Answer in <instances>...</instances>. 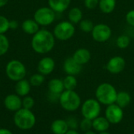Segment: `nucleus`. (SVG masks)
Here are the masks:
<instances>
[{
  "label": "nucleus",
  "instance_id": "f257e3e1",
  "mask_svg": "<svg viewBox=\"0 0 134 134\" xmlns=\"http://www.w3.org/2000/svg\"><path fill=\"white\" fill-rule=\"evenodd\" d=\"M55 45V37L52 32L48 30H39L35 33L31 39V46L33 49L41 54L50 52Z\"/></svg>",
  "mask_w": 134,
  "mask_h": 134
},
{
  "label": "nucleus",
  "instance_id": "f03ea898",
  "mask_svg": "<svg viewBox=\"0 0 134 134\" xmlns=\"http://www.w3.org/2000/svg\"><path fill=\"white\" fill-rule=\"evenodd\" d=\"M118 92L115 87L108 82H103L100 84L95 91L96 99L101 105L108 106L115 104Z\"/></svg>",
  "mask_w": 134,
  "mask_h": 134
},
{
  "label": "nucleus",
  "instance_id": "7ed1b4c3",
  "mask_svg": "<svg viewBox=\"0 0 134 134\" xmlns=\"http://www.w3.org/2000/svg\"><path fill=\"white\" fill-rule=\"evenodd\" d=\"M13 122L18 129L21 130H29L35 126L36 117L31 110L22 108L15 112Z\"/></svg>",
  "mask_w": 134,
  "mask_h": 134
},
{
  "label": "nucleus",
  "instance_id": "20e7f679",
  "mask_svg": "<svg viewBox=\"0 0 134 134\" xmlns=\"http://www.w3.org/2000/svg\"><path fill=\"white\" fill-rule=\"evenodd\" d=\"M59 104L64 111L73 112L81 107L82 100L79 94L75 90H64L60 95Z\"/></svg>",
  "mask_w": 134,
  "mask_h": 134
},
{
  "label": "nucleus",
  "instance_id": "39448f33",
  "mask_svg": "<svg viewBox=\"0 0 134 134\" xmlns=\"http://www.w3.org/2000/svg\"><path fill=\"white\" fill-rule=\"evenodd\" d=\"M81 115L83 118L93 120L101 113V104L96 98L86 100L81 104Z\"/></svg>",
  "mask_w": 134,
  "mask_h": 134
},
{
  "label": "nucleus",
  "instance_id": "423d86ee",
  "mask_svg": "<svg viewBox=\"0 0 134 134\" xmlns=\"http://www.w3.org/2000/svg\"><path fill=\"white\" fill-rule=\"evenodd\" d=\"M75 33L74 24L69 20H64L57 24L53 29L54 37L60 41H67L71 38Z\"/></svg>",
  "mask_w": 134,
  "mask_h": 134
},
{
  "label": "nucleus",
  "instance_id": "0eeeda50",
  "mask_svg": "<svg viewBox=\"0 0 134 134\" xmlns=\"http://www.w3.org/2000/svg\"><path fill=\"white\" fill-rule=\"evenodd\" d=\"M5 73L8 78L15 82L24 79L26 75L25 66L17 60H10L5 67Z\"/></svg>",
  "mask_w": 134,
  "mask_h": 134
},
{
  "label": "nucleus",
  "instance_id": "6e6552de",
  "mask_svg": "<svg viewBox=\"0 0 134 134\" xmlns=\"http://www.w3.org/2000/svg\"><path fill=\"white\" fill-rule=\"evenodd\" d=\"M56 17V13L50 7H42L37 9L34 14V20L42 26L51 24Z\"/></svg>",
  "mask_w": 134,
  "mask_h": 134
},
{
  "label": "nucleus",
  "instance_id": "1a4fd4ad",
  "mask_svg": "<svg viewBox=\"0 0 134 134\" xmlns=\"http://www.w3.org/2000/svg\"><path fill=\"white\" fill-rule=\"evenodd\" d=\"M112 35L111 28L106 24H95L91 32L93 39L97 42H105L108 41Z\"/></svg>",
  "mask_w": 134,
  "mask_h": 134
},
{
  "label": "nucleus",
  "instance_id": "9d476101",
  "mask_svg": "<svg viewBox=\"0 0 134 134\" xmlns=\"http://www.w3.org/2000/svg\"><path fill=\"white\" fill-rule=\"evenodd\" d=\"M105 118L108 120L111 125H117L119 124L124 117L123 108L119 107L118 104H112L107 106L104 112Z\"/></svg>",
  "mask_w": 134,
  "mask_h": 134
},
{
  "label": "nucleus",
  "instance_id": "9b49d317",
  "mask_svg": "<svg viewBox=\"0 0 134 134\" xmlns=\"http://www.w3.org/2000/svg\"><path fill=\"white\" fill-rule=\"evenodd\" d=\"M126 68V60L121 56H115L109 59L106 64L107 71L112 75H118Z\"/></svg>",
  "mask_w": 134,
  "mask_h": 134
},
{
  "label": "nucleus",
  "instance_id": "f8f14e48",
  "mask_svg": "<svg viewBox=\"0 0 134 134\" xmlns=\"http://www.w3.org/2000/svg\"><path fill=\"white\" fill-rule=\"evenodd\" d=\"M4 105L9 111L16 112L22 108V100L17 94H9L4 99Z\"/></svg>",
  "mask_w": 134,
  "mask_h": 134
},
{
  "label": "nucleus",
  "instance_id": "ddd939ff",
  "mask_svg": "<svg viewBox=\"0 0 134 134\" xmlns=\"http://www.w3.org/2000/svg\"><path fill=\"white\" fill-rule=\"evenodd\" d=\"M55 68V61L53 58L46 57L41 59L38 64V71L43 75L51 74Z\"/></svg>",
  "mask_w": 134,
  "mask_h": 134
},
{
  "label": "nucleus",
  "instance_id": "4468645a",
  "mask_svg": "<svg viewBox=\"0 0 134 134\" xmlns=\"http://www.w3.org/2000/svg\"><path fill=\"white\" fill-rule=\"evenodd\" d=\"M64 71L67 75H77L81 73L82 70V66L79 64L72 57L67 58L64 62Z\"/></svg>",
  "mask_w": 134,
  "mask_h": 134
},
{
  "label": "nucleus",
  "instance_id": "2eb2a0df",
  "mask_svg": "<svg viewBox=\"0 0 134 134\" xmlns=\"http://www.w3.org/2000/svg\"><path fill=\"white\" fill-rule=\"evenodd\" d=\"M72 58L80 65L83 66L90 62L91 59V53L88 49L79 48L75 51Z\"/></svg>",
  "mask_w": 134,
  "mask_h": 134
},
{
  "label": "nucleus",
  "instance_id": "dca6fc26",
  "mask_svg": "<svg viewBox=\"0 0 134 134\" xmlns=\"http://www.w3.org/2000/svg\"><path fill=\"white\" fill-rule=\"evenodd\" d=\"M110 122L105 116H98L93 120V129L95 132L101 133L108 131L110 128Z\"/></svg>",
  "mask_w": 134,
  "mask_h": 134
},
{
  "label": "nucleus",
  "instance_id": "f3484780",
  "mask_svg": "<svg viewBox=\"0 0 134 134\" xmlns=\"http://www.w3.org/2000/svg\"><path fill=\"white\" fill-rule=\"evenodd\" d=\"M50 130L53 134H65L70 129L66 120L59 119L51 123Z\"/></svg>",
  "mask_w": 134,
  "mask_h": 134
},
{
  "label": "nucleus",
  "instance_id": "a211bd4d",
  "mask_svg": "<svg viewBox=\"0 0 134 134\" xmlns=\"http://www.w3.org/2000/svg\"><path fill=\"white\" fill-rule=\"evenodd\" d=\"M71 0H48L49 6L55 13H63L69 7Z\"/></svg>",
  "mask_w": 134,
  "mask_h": 134
},
{
  "label": "nucleus",
  "instance_id": "6ab92c4d",
  "mask_svg": "<svg viewBox=\"0 0 134 134\" xmlns=\"http://www.w3.org/2000/svg\"><path fill=\"white\" fill-rule=\"evenodd\" d=\"M31 83L27 79H21L16 82L15 86V91L16 94L20 97H26L29 94L31 91Z\"/></svg>",
  "mask_w": 134,
  "mask_h": 134
},
{
  "label": "nucleus",
  "instance_id": "aec40b11",
  "mask_svg": "<svg viewBox=\"0 0 134 134\" xmlns=\"http://www.w3.org/2000/svg\"><path fill=\"white\" fill-rule=\"evenodd\" d=\"M48 90L50 93L60 95L64 90L63 80L60 79H53L48 83Z\"/></svg>",
  "mask_w": 134,
  "mask_h": 134
},
{
  "label": "nucleus",
  "instance_id": "412c9836",
  "mask_svg": "<svg viewBox=\"0 0 134 134\" xmlns=\"http://www.w3.org/2000/svg\"><path fill=\"white\" fill-rule=\"evenodd\" d=\"M38 25L39 24L35 20L27 19L22 23L21 27L25 33L28 35H35L39 31Z\"/></svg>",
  "mask_w": 134,
  "mask_h": 134
},
{
  "label": "nucleus",
  "instance_id": "4be33fe9",
  "mask_svg": "<svg viewBox=\"0 0 134 134\" xmlns=\"http://www.w3.org/2000/svg\"><path fill=\"white\" fill-rule=\"evenodd\" d=\"M98 7L103 13L110 14L116 7V0H99Z\"/></svg>",
  "mask_w": 134,
  "mask_h": 134
},
{
  "label": "nucleus",
  "instance_id": "5701e85b",
  "mask_svg": "<svg viewBox=\"0 0 134 134\" xmlns=\"http://www.w3.org/2000/svg\"><path fill=\"white\" fill-rule=\"evenodd\" d=\"M131 102V96L126 91H120L118 92L115 104H118L122 108H126Z\"/></svg>",
  "mask_w": 134,
  "mask_h": 134
},
{
  "label": "nucleus",
  "instance_id": "b1692460",
  "mask_svg": "<svg viewBox=\"0 0 134 134\" xmlns=\"http://www.w3.org/2000/svg\"><path fill=\"white\" fill-rule=\"evenodd\" d=\"M68 17L69 21L72 24H79V22L83 19V13L80 8L72 7L68 12Z\"/></svg>",
  "mask_w": 134,
  "mask_h": 134
},
{
  "label": "nucleus",
  "instance_id": "393cba45",
  "mask_svg": "<svg viewBox=\"0 0 134 134\" xmlns=\"http://www.w3.org/2000/svg\"><path fill=\"white\" fill-rule=\"evenodd\" d=\"M63 82H64V90H75L78 86V81L75 75H68L63 79Z\"/></svg>",
  "mask_w": 134,
  "mask_h": 134
},
{
  "label": "nucleus",
  "instance_id": "a878e982",
  "mask_svg": "<svg viewBox=\"0 0 134 134\" xmlns=\"http://www.w3.org/2000/svg\"><path fill=\"white\" fill-rule=\"evenodd\" d=\"M94 25L93 21L88 19H82L79 22V28L84 33H91Z\"/></svg>",
  "mask_w": 134,
  "mask_h": 134
},
{
  "label": "nucleus",
  "instance_id": "bb28decb",
  "mask_svg": "<svg viewBox=\"0 0 134 134\" xmlns=\"http://www.w3.org/2000/svg\"><path fill=\"white\" fill-rule=\"evenodd\" d=\"M130 44V38L126 35H119L116 39V46L121 49H126Z\"/></svg>",
  "mask_w": 134,
  "mask_h": 134
},
{
  "label": "nucleus",
  "instance_id": "cd10ccee",
  "mask_svg": "<svg viewBox=\"0 0 134 134\" xmlns=\"http://www.w3.org/2000/svg\"><path fill=\"white\" fill-rule=\"evenodd\" d=\"M44 81H45V77L43 75L40 73L34 74L33 75H31L29 80L31 85L33 86H39L44 82Z\"/></svg>",
  "mask_w": 134,
  "mask_h": 134
},
{
  "label": "nucleus",
  "instance_id": "c85d7f7f",
  "mask_svg": "<svg viewBox=\"0 0 134 134\" xmlns=\"http://www.w3.org/2000/svg\"><path fill=\"white\" fill-rule=\"evenodd\" d=\"M9 43L8 38L2 34H0V56L4 55L9 49Z\"/></svg>",
  "mask_w": 134,
  "mask_h": 134
},
{
  "label": "nucleus",
  "instance_id": "c756f323",
  "mask_svg": "<svg viewBox=\"0 0 134 134\" xmlns=\"http://www.w3.org/2000/svg\"><path fill=\"white\" fill-rule=\"evenodd\" d=\"M79 127H80L81 130L83 131L84 133L90 131L93 129V121L90 119L83 118L81 120V122H79Z\"/></svg>",
  "mask_w": 134,
  "mask_h": 134
},
{
  "label": "nucleus",
  "instance_id": "7c9ffc66",
  "mask_svg": "<svg viewBox=\"0 0 134 134\" xmlns=\"http://www.w3.org/2000/svg\"><path fill=\"white\" fill-rule=\"evenodd\" d=\"M9 29V20L4 16H0V34L5 33Z\"/></svg>",
  "mask_w": 134,
  "mask_h": 134
},
{
  "label": "nucleus",
  "instance_id": "2f4dec72",
  "mask_svg": "<svg viewBox=\"0 0 134 134\" xmlns=\"http://www.w3.org/2000/svg\"><path fill=\"white\" fill-rule=\"evenodd\" d=\"M34 105H35V100L33 97H31V96L24 97V98L22 99V108L31 110L34 107Z\"/></svg>",
  "mask_w": 134,
  "mask_h": 134
},
{
  "label": "nucleus",
  "instance_id": "473e14b6",
  "mask_svg": "<svg viewBox=\"0 0 134 134\" xmlns=\"http://www.w3.org/2000/svg\"><path fill=\"white\" fill-rule=\"evenodd\" d=\"M99 0H84V5L88 9H94L98 6Z\"/></svg>",
  "mask_w": 134,
  "mask_h": 134
},
{
  "label": "nucleus",
  "instance_id": "72a5a7b5",
  "mask_svg": "<svg viewBox=\"0 0 134 134\" xmlns=\"http://www.w3.org/2000/svg\"><path fill=\"white\" fill-rule=\"evenodd\" d=\"M66 121L68 122V125L70 130H76L78 128V126H79V123L78 120L74 117H71Z\"/></svg>",
  "mask_w": 134,
  "mask_h": 134
},
{
  "label": "nucleus",
  "instance_id": "f704fd0d",
  "mask_svg": "<svg viewBox=\"0 0 134 134\" xmlns=\"http://www.w3.org/2000/svg\"><path fill=\"white\" fill-rule=\"evenodd\" d=\"M126 21L129 25L134 27V9H131L126 13Z\"/></svg>",
  "mask_w": 134,
  "mask_h": 134
},
{
  "label": "nucleus",
  "instance_id": "c9c22d12",
  "mask_svg": "<svg viewBox=\"0 0 134 134\" xmlns=\"http://www.w3.org/2000/svg\"><path fill=\"white\" fill-rule=\"evenodd\" d=\"M18 27V24L16 20H10L9 21V28L10 29H16Z\"/></svg>",
  "mask_w": 134,
  "mask_h": 134
},
{
  "label": "nucleus",
  "instance_id": "e433bc0d",
  "mask_svg": "<svg viewBox=\"0 0 134 134\" xmlns=\"http://www.w3.org/2000/svg\"><path fill=\"white\" fill-rule=\"evenodd\" d=\"M0 134H13L12 131L5 128H0Z\"/></svg>",
  "mask_w": 134,
  "mask_h": 134
},
{
  "label": "nucleus",
  "instance_id": "4c0bfd02",
  "mask_svg": "<svg viewBox=\"0 0 134 134\" xmlns=\"http://www.w3.org/2000/svg\"><path fill=\"white\" fill-rule=\"evenodd\" d=\"M65 134H80L76 130H69Z\"/></svg>",
  "mask_w": 134,
  "mask_h": 134
},
{
  "label": "nucleus",
  "instance_id": "58836bf2",
  "mask_svg": "<svg viewBox=\"0 0 134 134\" xmlns=\"http://www.w3.org/2000/svg\"><path fill=\"white\" fill-rule=\"evenodd\" d=\"M9 0H0V7L4 6L5 5H6V3L8 2Z\"/></svg>",
  "mask_w": 134,
  "mask_h": 134
},
{
  "label": "nucleus",
  "instance_id": "ea45409f",
  "mask_svg": "<svg viewBox=\"0 0 134 134\" xmlns=\"http://www.w3.org/2000/svg\"><path fill=\"white\" fill-rule=\"evenodd\" d=\"M84 134H97V133H96V132H95L94 130L93 131V130H90V131L85 132V133H84Z\"/></svg>",
  "mask_w": 134,
  "mask_h": 134
},
{
  "label": "nucleus",
  "instance_id": "a19ab883",
  "mask_svg": "<svg viewBox=\"0 0 134 134\" xmlns=\"http://www.w3.org/2000/svg\"><path fill=\"white\" fill-rule=\"evenodd\" d=\"M98 134H111L110 133H108V131H105V132H101V133H98Z\"/></svg>",
  "mask_w": 134,
  "mask_h": 134
},
{
  "label": "nucleus",
  "instance_id": "79ce46f5",
  "mask_svg": "<svg viewBox=\"0 0 134 134\" xmlns=\"http://www.w3.org/2000/svg\"><path fill=\"white\" fill-rule=\"evenodd\" d=\"M130 134H134V133H130Z\"/></svg>",
  "mask_w": 134,
  "mask_h": 134
}]
</instances>
